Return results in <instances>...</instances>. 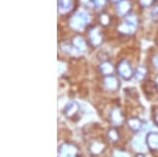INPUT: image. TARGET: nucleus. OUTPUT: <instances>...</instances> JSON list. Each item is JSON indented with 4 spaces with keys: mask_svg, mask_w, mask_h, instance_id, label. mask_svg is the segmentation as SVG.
Segmentation results:
<instances>
[{
    "mask_svg": "<svg viewBox=\"0 0 158 157\" xmlns=\"http://www.w3.org/2000/svg\"><path fill=\"white\" fill-rule=\"evenodd\" d=\"M127 126L130 130H132L133 132H140L147 126V122L142 121L138 117H130L127 119Z\"/></svg>",
    "mask_w": 158,
    "mask_h": 157,
    "instance_id": "obj_3",
    "label": "nucleus"
},
{
    "mask_svg": "<svg viewBox=\"0 0 158 157\" xmlns=\"http://www.w3.org/2000/svg\"><path fill=\"white\" fill-rule=\"evenodd\" d=\"M100 70H101V73L106 76H111L113 74V65L109 62H103L100 67Z\"/></svg>",
    "mask_w": 158,
    "mask_h": 157,
    "instance_id": "obj_11",
    "label": "nucleus"
},
{
    "mask_svg": "<svg viewBox=\"0 0 158 157\" xmlns=\"http://www.w3.org/2000/svg\"><path fill=\"white\" fill-rule=\"evenodd\" d=\"M135 157H146L143 155V154H141V153H138V154H136V156Z\"/></svg>",
    "mask_w": 158,
    "mask_h": 157,
    "instance_id": "obj_17",
    "label": "nucleus"
},
{
    "mask_svg": "<svg viewBox=\"0 0 158 157\" xmlns=\"http://www.w3.org/2000/svg\"><path fill=\"white\" fill-rule=\"evenodd\" d=\"M154 83H155V85H156V89L158 90V75L156 76V78H155V81H154Z\"/></svg>",
    "mask_w": 158,
    "mask_h": 157,
    "instance_id": "obj_16",
    "label": "nucleus"
},
{
    "mask_svg": "<svg viewBox=\"0 0 158 157\" xmlns=\"http://www.w3.org/2000/svg\"><path fill=\"white\" fill-rule=\"evenodd\" d=\"M153 113V120H154V123L158 126V107H155L152 111Z\"/></svg>",
    "mask_w": 158,
    "mask_h": 157,
    "instance_id": "obj_14",
    "label": "nucleus"
},
{
    "mask_svg": "<svg viewBox=\"0 0 158 157\" xmlns=\"http://www.w3.org/2000/svg\"><path fill=\"white\" fill-rule=\"evenodd\" d=\"M153 62H154V64L158 68V55L154 57V59H153Z\"/></svg>",
    "mask_w": 158,
    "mask_h": 157,
    "instance_id": "obj_15",
    "label": "nucleus"
},
{
    "mask_svg": "<svg viewBox=\"0 0 158 157\" xmlns=\"http://www.w3.org/2000/svg\"><path fill=\"white\" fill-rule=\"evenodd\" d=\"M79 111V105L76 101L74 100H70L67 102V105H64V108H63V114H64L67 117H70L72 118L74 116L76 115V114L78 113Z\"/></svg>",
    "mask_w": 158,
    "mask_h": 157,
    "instance_id": "obj_5",
    "label": "nucleus"
},
{
    "mask_svg": "<svg viewBox=\"0 0 158 157\" xmlns=\"http://www.w3.org/2000/svg\"><path fill=\"white\" fill-rule=\"evenodd\" d=\"M78 154V149L73 143H64L59 148L58 157H76Z\"/></svg>",
    "mask_w": 158,
    "mask_h": 157,
    "instance_id": "obj_2",
    "label": "nucleus"
},
{
    "mask_svg": "<svg viewBox=\"0 0 158 157\" xmlns=\"http://www.w3.org/2000/svg\"><path fill=\"white\" fill-rule=\"evenodd\" d=\"M147 69L144 67H142V65H140V67L137 68L136 72L134 73L135 74V78H136L137 80H142L144 77L147 76Z\"/></svg>",
    "mask_w": 158,
    "mask_h": 157,
    "instance_id": "obj_12",
    "label": "nucleus"
},
{
    "mask_svg": "<svg viewBox=\"0 0 158 157\" xmlns=\"http://www.w3.org/2000/svg\"><path fill=\"white\" fill-rule=\"evenodd\" d=\"M146 145V137H144V135L142 133H138L132 140V146L136 150H142Z\"/></svg>",
    "mask_w": 158,
    "mask_h": 157,
    "instance_id": "obj_8",
    "label": "nucleus"
},
{
    "mask_svg": "<svg viewBox=\"0 0 158 157\" xmlns=\"http://www.w3.org/2000/svg\"><path fill=\"white\" fill-rule=\"evenodd\" d=\"M114 157H130V154L121 150H115L113 152Z\"/></svg>",
    "mask_w": 158,
    "mask_h": 157,
    "instance_id": "obj_13",
    "label": "nucleus"
},
{
    "mask_svg": "<svg viewBox=\"0 0 158 157\" xmlns=\"http://www.w3.org/2000/svg\"><path fill=\"white\" fill-rule=\"evenodd\" d=\"M106 145L100 140H94L90 145V152L93 155H99L104 151Z\"/></svg>",
    "mask_w": 158,
    "mask_h": 157,
    "instance_id": "obj_9",
    "label": "nucleus"
},
{
    "mask_svg": "<svg viewBox=\"0 0 158 157\" xmlns=\"http://www.w3.org/2000/svg\"><path fill=\"white\" fill-rule=\"evenodd\" d=\"M110 121L114 126H121L124 121V117L122 115V112L119 108H113L110 113Z\"/></svg>",
    "mask_w": 158,
    "mask_h": 157,
    "instance_id": "obj_4",
    "label": "nucleus"
},
{
    "mask_svg": "<svg viewBox=\"0 0 158 157\" xmlns=\"http://www.w3.org/2000/svg\"><path fill=\"white\" fill-rule=\"evenodd\" d=\"M117 72H118V75L124 80H130L132 78V76L134 75L133 70H132L131 65L127 60H122V61L118 63Z\"/></svg>",
    "mask_w": 158,
    "mask_h": 157,
    "instance_id": "obj_1",
    "label": "nucleus"
},
{
    "mask_svg": "<svg viewBox=\"0 0 158 157\" xmlns=\"http://www.w3.org/2000/svg\"><path fill=\"white\" fill-rule=\"evenodd\" d=\"M147 147L151 151H158V133L149 132L146 136Z\"/></svg>",
    "mask_w": 158,
    "mask_h": 157,
    "instance_id": "obj_6",
    "label": "nucleus"
},
{
    "mask_svg": "<svg viewBox=\"0 0 158 157\" xmlns=\"http://www.w3.org/2000/svg\"><path fill=\"white\" fill-rule=\"evenodd\" d=\"M103 85L104 88L108 91H112V92H115L119 89V81L117 80L114 76H106L103 80Z\"/></svg>",
    "mask_w": 158,
    "mask_h": 157,
    "instance_id": "obj_7",
    "label": "nucleus"
},
{
    "mask_svg": "<svg viewBox=\"0 0 158 157\" xmlns=\"http://www.w3.org/2000/svg\"><path fill=\"white\" fill-rule=\"evenodd\" d=\"M106 137L112 143H117L120 138V135H119V132L116 128H110L106 132Z\"/></svg>",
    "mask_w": 158,
    "mask_h": 157,
    "instance_id": "obj_10",
    "label": "nucleus"
}]
</instances>
